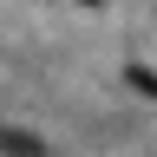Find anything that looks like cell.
Wrapping results in <instances>:
<instances>
[{
    "label": "cell",
    "mask_w": 157,
    "mask_h": 157,
    "mask_svg": "<svg viewBox=\"0 0 157 157\" xmlns=\"http://www.w3.org/2000/svg\"><path fill=\"white\" fill-rule=\"evenodd\" d=\"M85 7H92V0H85Z\"/></svg>",
    "instance_id": "obj_2"
},
{
    "label": "cell",
    "mask_w": 157,
    "mask_h": 157,
    "mask_svg": "<svg viewBox=\"0 0 157 157\" xmlns=\"http://www.w3.org/2000/svg\"><path fill=\"white\" fill-rule=\"evenodd\" d=\"M0 151H7V157H46L33 131H0Z\"/></svg>",
    "instance_id": "obj_1"
}]
</instances>
